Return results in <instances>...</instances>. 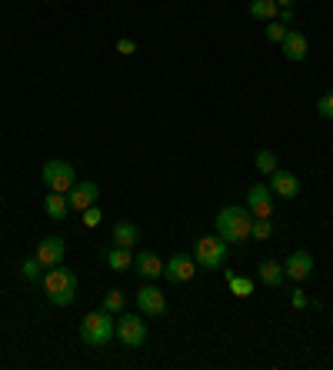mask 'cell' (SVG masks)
<instances>
[{"label":"cell","mask_w":333,"mask_h":370,"mask_svg":"<svg viewBox=\"0 0 333 370\" xmlns=\"http://www.w3.org/2000/svg\"><path fill=\"white\" fill-rule=\"evenodd\" d=\"M44 293H47V300L54 304V307H70L74 304V297H77V274L74 270H67V267H47V274H44Z\"/></svg>","instance_id":"obj_1"},{"label":"cell","mask_w":333,"mask_h":370,"mask_svg":"<svg viewBox=\"0 0 333 370\" xmlns=\"http://www.w3.org/2000/svg\"><path fill=\"white\" fill-rule=\"evenodd\" d=\"M213 224H217V233L227 244H247L250 240V227H254V214L247 207H224Z\"/></svg>","instance_id":"obj_2"},{"label":"cell","mask_w":333,"mask_h":370,"mask_svg":"<svg viewBox=\"0 0 333 370\" xmlns=\"http://www.w3.org/2000/svg\"><path fill=\"white\" fill-rule=\"evenodd\" d=\"M114 337H117V324H114V314H110V310L100 307L80 321V340H84L87 347H104V344H110Z\"/></svg>","instance_id":"obj_3"},{"label":"cell","mask_w":333,"mask_h":370,"mask_svg":"<svg viewBox=\"0 0 333 370\" xmlns=\"http://www.w3.org/2000/svg\"><path fill=\"white\" fill-rule=\"evenodd\" d=\"M194 261L200 270H220L227 263V240L217 233V237H200L194 247Z\"/></svg>","instance_id":"obj_4"},{"label":"cell","mask_w":333,"mask_h":370,"mask_svg":"<svg viewBox=\"0 0 333 370\" xmlns=\"http://www.w3.org/2000/svg\"><path fill=\"white\" fill-rule=\"evenodd\" d=\"M40 177H44V184L50 187V190H57V194H67V190L77 184V174L67 160H47L44 170H40Z\"/></svg>","instance_id":"obj_5"},{"label":"cell","mask_w":333,"mask_h":370,"mask_svg":"<svg viewBox=\"0 0 333 370\" xmlns=\"http://www.w3.org/2000/svg\"><path fill=\"white\" fill-rule=\"evenodd\" d=\"M117 340H121L123 347H144L147 324L140 321V314H121L117 317Z\"/></svg>","instance_id":"obj_6"},{"label":"cell","mask_w":333,"mask_h":370,"mask_svg":"<svg viewBox=\"0 0 333 370\" xmlns=\"http://www.w3.org/2000/svg\"><path fill=\"white\" fill-rule=\"evenodd\" d=\"M137 307H140V314H147V317H164L166 314V293L160 291V287L147 284V287L137 291Z\"/></svg>","instance_id":"obj_7"},{"label":"cell","mask_w":333,"mask_h":370,"mask_svg":"<svg viewBox=\"0 0 333 370\" xmlns=\"http://www.w3.org/2000/svg\"><path fill=\"white\" fill-rule=\"evenodd\" d=\"M194 257H187V254H173L170 261L164 263V277L170 280V284H187V280H194Z\"/></svg>","instance_id":"obj_8"},{"label":"cell","mask_w":333,"mask_h":370,"mask_svg":"<svg viewBox=\"0 0 333 370\" xmlns=\"http://www.w3.org/2000/svg\"><path fill=\"white\" fill-rule=\"evenodd\" d=\"M284 274H287L290 280L303 284V280L313 274V257H310V250H293L287 257V263H284Z\"/></svg>","instance_id":"obj_9"},{"label":"cell","mask_w":333,"mask_h":370,"mask_svg":"<svg viewBox=\"0 0 333 370\" xmlns=\"http://www.w3.org/2000/svg\"><path fill=\"white\" fill-rule=\"evenodd\" d=\"M270 190L277 197H284V201H293L297 194H300V177L297 174H290V170H273L270 174Z\"/></svg>","instance_id":"obj_10"},{"label":"cell","mask_w":333,"mask_h":370,"mask_svg":"<svg viewBox=\"0 0 333 370\" xmlns=\"http://www.w3.org/2000/svg\"><path fill=\"white\" fill-rule=\"evenodd\" d=\"M97 197H100V187L93 184V180L74 184L70 190H67V203H70L74 210H87V207H93V203H97Z\"/></svg>","instance_id":"obj_11"},{"label":"cell","mask_w":333,"mask_h":370,"mask_svg":"<svg viewBox=\"0 0 333 370\" xmlns=\"http://www.w3.org/2000/svg\"><path fill=\"white\" fill-rule=\"evenodd\" d=\"M247 210L254 217H273V197H270V187L254 184L247 190Z\"/></svg>","instance_id":"obj_12"},{"label":"cell","mask_w":333,"mask_h":370,"mask_svg":"<svg viewBox=\"0 0 333 370\" xmlns=\"http://www.w3.org/2000/svg\"><path fill=\"white\" fill-rule=\"evenodd\" d=\"M63 254H67V247H63L61 237H44L40 244H37V261L44 263V267H57V263L63 261Z\"/></svg>","instance_id":"obj_13"},{"label":"cell","mask_w":333,"mask_h":370,"mask_svg":"<svg viewBox=\"0 0 333 370\" xmlns=\"http://www.w3.org/2000/svg\"><path fill=\"white\" fill-rule=\"evenodd\" d=\"M134 267H137V274H140V277H147V280L164 277V261H160L153 250H140V254L134 257Z\"/></svg>","instance_id":"obj_14"},{"label":"cell","mask_w":333,"mask_h":370,"mask_svg":"<svg viewBox=\"0 0 333 370\" xmlns=\"http://www.w3.org/2000/svg\"><path fill=\"white\" fill-rule=\"evenodd\" d=\"M280 47H284V57L297 63V61L307 57V47H310V44H307V37H303L300 31H287V37H284V44H280Z\"/></svg>","instance_id":"obj_15"},{"label":"cell","mask_w":333,"mask_h":370,"mask_svg":"<svg viewBox=\"0 0 333 370\" xmlns=\"http://www.w3.org/2000/svg\"><path fill=\"white\" fill-rule=\"evenodd\" d=\"M117 247H127V250H134L137 240H140V231H137V224L130 220H121V224H114V237H110Z\"/></svg>","instance_id":"obj_16"},{"label":"cell","mask_w":333,"mask_h":370,"mask_svg":"<svg viewBox=\"0 0 333 370\" xmlns=\"http://www.w3.org/2000/svg\"><path fill=\"white\" fill-rule=\"evenodd\" d=\"M257 277H260V284H267V287H280L287 274H284V263H277V261H260Z\"/></svg>","instance_id":"obj_17"},{"label":"cell","mask_w":333,"mask_h":370,"mask_svg":"<svg viewBox=\"0 0 333 370\" xmlns=\"http://www.w3.org/2000/svg\"><path fill=\"white\" fill-rule=\"evenodd\" d=\"M44 210L50 220H67V210H70V203H67V194H57V190H50L44 201Z\"/></svg>","instance_id":"obj_18"},{"label":"cell","mask_w":333,"mask_h":370,"mask_svg":"<svg viewBox=\"0 0 333 370\" xmlns=\"http://www.w3.org/2000/svg\"><path fill=\"white\" fill-rule=\"evenodd\" d=\"M107 263H110V270H117V274H123V270H130L134 267V254L127 250V247H110L107 250Z\"/></svg>","instance_id":"obj_19"},{"label":"cell","mask_w":333,"mask_h":370,"mask_svg":"<svg viewBox=\"0 0 333 370\" xmlns=\"http://www.w3.org/2000/svg\"><path fill=\"white\" fill-rule=\"evenodd\" d=\"M250 17H257V20H277L280 14V3L277 0H250Z\"/></svg>","instance_id":"obj_20"},{"label":"cell","mask_w":333,"mask_h":370,"mask_svg":"<svg viewBox=\"0 0 333 370\" xmlns=\"http://www.w3.org/2000/svg\"><path fill=\"white\" fill-rule=\"evenodd\" d=\"M227 287L233 297H250L254 293V280L243 277V274H233V270H227Z\"/></svg>","instance_id":"obj_21"},{"label":"cell","mask_w":333,"mask_h":370,"mask_svg":"<svg viewBox=\"0 0 333 370\" xmlns=\"http://www.w3.org/2000/svg\"><path fill=\"white\" fill-rule=\"evenodd\" d=\"M250 237H254V240H270V237H273V224H270V217H254Z\"/></svg>","instance_id":"obj_22"},{"label":"cell","mask_w":333,"mask_h":370,"mask_svg":"<svg viewBox=\"0 0 333 370\" xmlns=\"http://www.w3.org/2000/svg\"><path fill=\"white\" fill-rule=\"evenodd\" d=\"M123 304H127L123 291H107L104 293V310H110V314H123Z\"/></svg>","instance_id":"obj_23"},{"label":"cell","mask_w":333,"mask_h":370,"mask_svg":"<svg viewBox=\"0 0 333 370\" xmlns=\"http://www.w3.org/2000/svg\"><path fill=\"white\" fill-rule=\"evenodd\" d=\"M20 274H24V277L27 280H44V263L37 261V257H27V261H24V267H20Z\"/></svg>","instance_id":"obj_24"},{"label":"cell","mask_w":333,"mask_h":370,"mask_svg":"<svg viewBox=\"0 0 333 370\" xmlns=\"http://www.w3.org/2000/svg\"><path fill=\"white\" fill-rule=\"evenodd\" d=\"M254 164H257L260 174H267V177H270L273 170H277V154H273V151H260V154L254 157Z\"/></svg>","instance_id":"obj_25"},{"label":"cell","mask_w":333,"mask_h":370,"mask_svg":"<svg viewBox=\"0 0 333 370\" xmlns=\"http://www.w3.org/2000/svg\"><path fill=\"white\" fill-rule=\"evenodd\" d=\"M267 24H270V27H267V40H270V44H284V37H287V24H280V20H267Z\"/></svg>","instance_id":"obj_26"},{"label":"cell","mask_w":333,"mask_h":370,"mask_svg":"<svg viewBox=\"0 0 333 370\" xmlns=\"http://www.w3.org/2000/svg\"><path fill=\"white\" fill-rule=\"evenodd\" d=\"M80 214H84V227H100V220H104V210H100V207H97V203H93V207H87V210H80Z\"/></svg>","instance_id":"obj_27"},{"label":"cell","mask_w":333,"mask_h":370,"mask_svg":"<svg viewBox=\"0 0 333 370\" xmlns=\"http://www.w3.org/2000/svg\"><path fill=\"white\" fill-rule=\"evenodd\" d=\"M317 114L323 117V121H333V91H327L317 100Z\"/></svg>","instance_id":"obj_28"},{"label":"cell","mask_w":333,"mask_h":370,"mask_svg":"<svg viewBox=\"0 0 333 370\" xmlns=\"http://www.w3.org/2000/svg\"><path fill=\"white\" fill-rule=\"evenodd\" d=\"M290 304H293V307H297V310H303V307H307V304H310V300H307V293H303L300 287H297V291H293V297H290Z\"/></svg>","instance_id":"obj_29"},{"label":"cell","mask_w":333,"mask_h":370,"mask_svg":"<svg viewBox=\"0 0 333 370\" xmlns=\"http://www.w3.org/2000/svg\"><path fill=\"white\" fill-rule=\"evenodd\" d=\"M134 50H137V44L130 40V37H123V40H117V54H123V57H127V54H134Z\"/></svg>","instance_id":"obj_30"},{"label":"cell","mask_w":333,"mask_h":370,"mask_svg":"<svg viewBox=\"0 0 333 370\" xmlns=\"http://www.w3.org/2000/svg\"><path fill=\"white\" fill-rule=\"evenodd\" d=\"M277 17H280V24H287V27L297 20V17H293V7H280V14H277Z\"/></svg>","instance_id":"obj_31"},{"label":"cell","mask_w":333,"mask_h":370,"mask_svg":"<svg viewBox=\"0 0 333 370\" xmlns=\"http://www.w3.org/2000/svg\"><path fill=\"white\" fill-rule=\"evenodd\" d=\"M277 3H280V7H293L297 0H277Z\"/></svg>","instance_id":"obj_32"}]
</instances>
